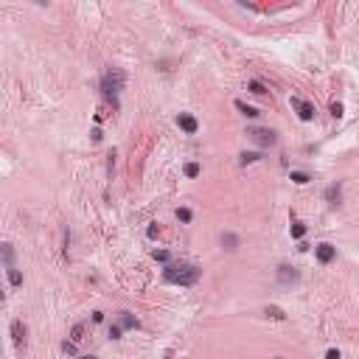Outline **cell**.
Segmentation results:
<instances>
[{
  "label": "cell",
  "instance_id": "1",
  "mask_svg": "<svg viewBox=\"0 0 359 359\" xmlns=\"http://www.w3.org/2000/svg\"><path fill=\"white\" fill-rule=\"evenodd\" d=\"M202 269L197 264H188V261H174V264H166L163 269V278L166 283H174V286H194L199 280Z\"/></svg>",
  "mask_w": 359,
  "mask_h": 359
},
{
  "label": "cell",
  "instance_id": "2",
  "mask_svg": "<svg viewBox=\"0 0 359 359\" xmlns=\"http://www.w3.org/2000/svg\"><path fill=\"white\" fill-rule=\"evenodd\" d=\"M123 84H126V73L121 67H107L101 76V96L112 101V110H118V96H121Z\"/></svg>",
  "mask_w": 359,
  "mask_h": 359
},
{
  "label": "cell",
  "instance_id": "3",
  "mask_svg": "<svg viewBox=\"0 0 359 359\" xmlns=\"http://www.w3.org/2000/svg\"><path fill=\"white\" fill-rule=\"evenodd\" d=\"M289 104H292V110L298 112V118H300V121H312V118H314V104H309L306 99H300V96H292Z\"/></svg>",
  "mask_w": 359,
  "mask_h": 359
},
{
  "label": "cell",
  "instance_id": "4",
  "mask_svg": "<svg viewBox=\"0 0 359 359\" xmlns=\"http://www.w3.org/2000/svg\"><path fill=\"white\" fill-rule=\"evenodd\" d=\"M314 256H317V261H320V264H331V261L337 258V247L328 244V241H323V244L314 247Z\"/></svg>",
  "mask_w": 359,
  "mask_h": 359
},
{
  "label": "cell",
  "instance_id": "5",
  "mask_svg": "<svg viewBox=\"0 0 359 359\" xmlns=\"http://www.w3.org/2000/svg\"><path fill=\"white\" fill-rule=\"evenodd\" d=\"M247 135H250V138H253L258 146H275V140H278L272 129H250Z\"/></svg>",
  "mask_w": 359,
  "mask_h": 359
},
{
  "label": "cell",
  "instance_id": "6",
  "mask_svg": "<svg viewBox=\"0 0 359 359\" xmlns=\"http://www.w3.org/2000/svg\"><path fill=\"white\" fill-rule=\"evenodd\" d=\"M298 269L289 267V264H280L278 267V283H283V286H292V283H298Z\"/></svg>",
  "mask_w": 359,
  "mask_h": 359
},
{
  "label": "cell",
  "instance_id": "7",
  "mask_svg": "<svg viewBox=\"0 0 359 359\" xmlns=\"http://www.w3.org/2000/svg\"><path fill=\"white\" fill-rule=\"evenodd\" d=\"M177 126L182 129V132H188V135H197V132H199V121H197L194 115H185V112H182V115H177Z\"/></svg>",
  "mask_w": 359,
  "mask_h": 359
},
{
  "label": "cell",
  "instance_id": "8",
  "mask_svg": "<svg viewBox=\"0 0 359 359\" xmlns=\"http://www.w3.org/2000/svg\"><path fill=\"white\" fill-rule=\"evenodd\" d=\"M11 339H14L17 348L25 345V325H22L20 320H11Z\"/></svg>",
  "mask_w": 359,
  "mask_h": 359
},
{
  "label": "cell",
  "instance_id": "9",
  "mask_svg": "<svg viewBox=\"0 0 359 359\" xmlns=\"http://www.w3.org/2000/svg\"><path fill=\"white\" fill-rule=\"evenodd\" d=\"M0 261L9 269H14V247L11 244H0Z\"/></svg>",
  "mask_w": 359,
  "mask_h": 359
},
{
  "label": "cell",
  "instance_id": "10",
  "mask_svg": "<svg viewBox=\"0 0 359 359\" xmlns=\"http://www.w3.org/2000/svg\"><path fill=\"white\" fill-rule=\"evenodd\" d=\"M222 247L227 250V253L239 250V236H236V233H222Z\"/></svg>",
  "mask_w": 359,
  "mask_h": 359
},
{
  "label": "cell",
  "instance_id": "11",
  "mask_svg": "<svg viewBox=\"0 0 359 359\" xmlns=\"http://www.w3.org/2000/svg\"><path fill=\"white\" fill-rule=\"evenodd\" d=\"M325 199H328V205H339V199H342L339 185H328V188H325Z\"/></svg>",
  "mask_w": 359,
  "mask_h": 359
},
{
  "label": "cell",
  "instance_id": "12",
  "mask_svg": "<svg viewBox=\"0 0 359 359\" xmlns=\"http://www.w3.org/2000/svg\"><path fill=\"white\" fill-rule=\"evenodd\" d=\"M84 331H87V323H79L76 328L70 331V342H73V345H76V342H81V339H84Z\"/></svg>",
  "mask_w": 359,
  "mask_h": 359
},
{
  "label": "cell",
  "instance_id": "13",
  "mask_svg": "<svg viewBox=\"0 0 359 359\" xmlns=\"http://www.w3.org/2000/svg\"><path fill=\"white\" fill-rule=\"evenodd\" d=\"M236 110L241 112V115H247V118H256L258 115L256 107H250V104H244V101H236Z\"/></svg>",
  "mask_w": 359,
  "mask_h": 359
},
{
  "label": "cell",
  "instance_id": "14",
  "mask_svg": "<svg viewBox=\"0 0 359 359\" xmlns=\"http://www.w3.org/2000/svg\"><path fill=\"white\" fill-rule=\"evenodd\" d=\"M121 325L123 328H138L140 323H138V317H132L129 312H121Z\"/></svg>",
  "mask_w": 359,
  "mask_h": 359
},
{
  "label": "cell",
  "instance_id": "15",
  "mask_svg": "<svg viewBox=\"0 0 359 359\" xmlns=\"http://www.w3.org/2000/svg\"><path fill=\"white\" fill-rule=\"evenodd\" d=\"M264 314H267V317H272V320H286L283 309H278V306H267V309H264Z\"/></svg>",
  "mask_w": 359,
  "mask_h": 359
},
{
  "label": "cell",
  "instance_id": "16",
  "mask_svg": "<svg viewBox=\"0 0 359 359\" xmlns=\"http://www.w3.org/2000/svg\"><path fill=\"white\" fill-rule=\"evenodd\" d=\"M289 233H292V239H303V236H306V224H303V222H295L289 227Z\"/></svg>",
  "mask_w": 359,
  "mask_h": 359
},
{
  "label": "cell",
  "instance_id": "17",
  "mask_svg": "<svg viewBox=\"0 0 359 359\" xmlns=\"http://www.w3.org/2000/svg\"><path fill=\"white\" fill-rule=\"evenodd\" d=\"M289 177H292V182H298V185H306V182L312 180L309 174H306V171H292Z\"/></svg>",
  "mask_w": 359,
  "mask_h": 359
},
{
  "label": "cell",
  "instance_id": "18",
  "mask_svg": "<svg viewBox=\"0 0 359 359\" xmlns=\"http://www.w3.org/2000/svg\"><path fill=\"white\" fill-rule=\"evenodd\" d=\"M247 87H250V93H256V96H264V93H267V87H264V84H261L258 79H253V81L247 84Z\"/></svg>",
  "mask_w": 359,
  "mask_h": 359
},
{
  "label": "cell",
  "instance_id": "19",
  "mask_svg": "<svg viewBox=\"0 0 359 359\" xmlns=\"http://www.w3.org/2000/svg\"><path fill=\"white\" fill-rule=\"evenodd\" d=\"M256 160H261V152H244V155H241V166H247V163H256Z\"/></svg>",
  "mask_w": 359,
  "mask_h": 359
},
{
  "label": "cell",
  "instance_id": "20",
  "mask_svg": "<svg viewBox=\"0 0 359 359\" xmlns=\"http://www.w3.org/2000/svg\"><path fill=\"white\" fill-rule=\"evenodd\" d=\"M9 280H11V286H20V283H22L20 269H9Z\"/></svg>",
  "mask_w": 359,
  "mask_h": 359
},
{
  "label": "cell",
  "instance_id": "21",
  "mask_svg": "<svg viewBox=\"0 0 359 359\" xmlns=\"http://www.w3.org/2000/svg\"><path fill=\"white\" fill-rule=\"evenodd\" d=\"M177 219H180V222H191V219H194V213H191L188 208H177Z\"/></svg>",
  "mask_w": 359,
  "mask_h": 359
},
{
  "label": "cell",
  "instance_id": "22",
  "mask_svg": "<svg viewBox=\"0 0 359 359\" xmlns=\"http://www.w3.org/2000/svg\"><path fill=\"white\" fill-rule=\"evenodd\" d=\"M185 177H199V166H197V163H188V166H185Z\"/></svg>",
  "mask_w": 359,
  "mask_h": 359
},
{
  "label": "cell",
  "instance_id": "23",
  "mask_svg": "<svg viewBox=\"0 0 359 359\" xmlns=\"http://www.w3.org/2000/svg\"><path fill=\"white\" fill-rule=\"evenodd\" d=\"M168 258H171V256H168L166 250H155V261H163V264H168Z\"/></svg>",
  "mask_w": 359,
  "mask_h": 359
},
{
  "label": "cell",
  "instance_id": "24",
  "mask_svg": "<svg viewBox=\"0 0 359 359\" xmlns=\"http://www.w3.org/2000/svg\"><path fill=\"white\" fill-rule=\"evenodd\" d=\"M331 115H334V118H342V104H339V101L331 104Z\"/></svg>",
  "mask_w": 359,
  "mask_h": 359
},
{
  "label": "cell",
  "instance_id": "25",
  "mask_svg": "<svg viewBox=\"0 0 359 359\" xmlns=\"http://www.w3.org/2000/svg\"><path fill=\"white\" fill-rule=\"evenodd\" d=\"M110 339H121V325H110Z\"/></svg>",
  "mask_w": 359,
  "mask_h": 359
},
{
  "label": "cell",
  "instance_id": "26",
  "mask_svg": "<svg viewBox=\"0 0 359 359\" xmlns=\"http://www.w3.org/2000/svg\"><path fill=\"white\" fill-rule=\"evenodd\" d=\"M62 351H65V354H76V345H73L70 339H65V342H62Z\"/></svg>",
  "mask_w": 359,
  "mask_h": 359
},
{
  "label": "cell",
  "instance_id": "27",
  "mask_svg": "<svg viewBox=\"0 0 359 359\" xmlns=\"http://www.w3.org/2000/svg\"><path fill=\"white\" fill-rule=\"evenodd\" d=\"M157 233H160V227H157V224H149V230H146V236H149V239H157Z\"/></svg>",
  "mask_w": 359,
  "mask_h": 359
},
{
  "label": "cell",
  "instance_id": "28",
  "mask_svg": "<svg viewBox=\"0 0 359 359\" xmlns=\"http://www.w3.org/2000/svg\"><path fill=\"white\" fill-rule=\"evenodd\" d=\"M325 359H339V351H337V348H331V351L325 354Z\"/></svg>",
  "mask_w": 359,
  "mask_h": 359
},
{
  "label": "cell",
  "instance_id": "29",
  "mask_svg": "<svg viewBox=\"0 0 359 359\" xmlns=\"http://www.w3.org/2000/svg\"><path fill=\"white\" fill-rule=\"evenodd\" d=\"M90 135H93V140H96V143H99L101 138H104V135H101V129H93V132H90Z\"/></svg>",
  "mask_w": 359,
  "mask_h": 359
},
{
  "label": "cell",
  "instance_id": "30",
  "mask_svg": "<svg viewBox=\"0 0 359 359\" xmlns=\"http://www.w3.org/2000/svg\"><path fill=\"white\" fill-rule=\"evenodd\" d=\"M79 359H99V357H90V354H84V357H79Z\"/></svg>",
  "mask_w": 359,
  "mask_h": 359
},
{
  "label": "cell",
  "instance_id": "31",
  "mask_svg": "<svg viewBox=\"0 0 359 359\" xmlns=\"http://www.w3.org/2000/svg\"><path fill=\"white\" fill-rule=\"evenodd\" d=\"M0 300H3V289H0Z\"/></svg>",
  "mask_w": 359,
  "mask_h": 359
},
{
  "label": "cell",
  "instance_id": "32",
  "mask_svg": "<svg viewBox=\"0 0 359 359\" xmlns=\"http://www.w3.org/2000/svg\"><path fill=\"white\" fill-rule=\"evenodd\" d=\"M166 359H174V357H171V354H168V357H166Z\"/></svg>",
  "mask_w": 359,
  "mask_h": 359
}]
</instances>
